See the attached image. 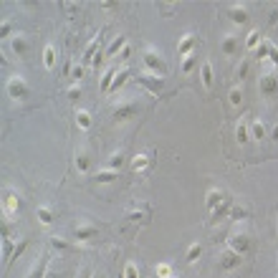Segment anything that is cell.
<instances>
[{"label":"cell","mask_w":278,"mask_h":278,"mask_svg":"<svg viewBox=\"0 0 278 278\" xmlns=\"http://www.w3.org/2000/svg\"><path fill=\"white\" fill-rule=\"evenodd\" d=\"M142 63H144L147 73H154V76H160V78L167 73V63H165V58L157 53V51H152V48H144V51H142Z\"/></svg>","instance_id":"obj_1"},{"label":"cell","mask_w":278,"mask_h":278,"mask_svg":"<svg viewBox=\"0 0 278 278\" xmlns=\"http://www.w3.org/2000/svg\"><path fill=\"white\" fill-rule=\"evenodd\" d=\"M228 248L235 251L238 256H246V253L251 251V238H248L243 230H233V233L228 235Z\"/></svg>","instance_id":"obj_2"},{"label":"cell","mask_w":278,"mask_h":278,"mask_svg":"<svg viewBox=\"0 0 278 278\" xmlns=\"http://www.w3.org/2000/svg\"><path fill=\"white\" fill-rule=\"evenodd\" d=\"M8 96H10L13 101H23L25 96H30V86L23 81L20 76H13L10 81H8Z\"/></svg>","instance_id":"obj_3"},{"label":"cell","mask_w":278,"mask_h":278,"mask_svg":"<svg viewBox=\"0 0 278 278\" xmlns=\"http://www.w3.org/2000/svg\"><path fill=\"white\" fill-rule=\"evenodd\" d=\"M134 78H137V84H139V86H144V89H147L149 94H154V96L162 91V78H160V76H154V73H147V71H144V73H137Z\"/></svg>","instance_id":"obj_4"},{"label":"cell","mask_w":278,"mask_h":278,"mask_svg":"<svg viewBox=\"0 0 278 278\" xmlns=\"http://www.w3.org/2000/svg\"><path fill=\"white\" fill-rule=\"evenodd\" d=\"M139 114V104L137 101H129V104H122L114 109V122L122 124V122H129V119H134Z\"/></svg>","instance_id":"obj_5"},{"label":"cell","mask_w":278,"mask_h":278,"mask_svg":"<svg viewBox=\"0 0 278 278\" xmlns=\"http://www.w3.org/2000/svg\"><path fill=\"white\" fill-rule=\"evenodd\" d=\"M258 91H261L263 96L278 94V76H276V73H263V76L258 78Z\"/></svg>","instance_id":"obj_6"},{"label":"cell","mask_w":278,"mask_h":278,"mask_svg":"<svg viewBox=\"0 0 278 278\" xmlns=\"http://www.w3.org/2000/svg\"><path fill=\"white\" fill-rule=\"evenodd\" d=\"M18 210H20V195L15 190H8L5 197H3V215L5 218H13Z\"/></svg>","instance_id":"obj_7"},{"label":"cell","mask_w":278,"mask_h":278,"mask_svg":"<svg viewBox=\"0 0 278 278\" xmlns=\"http://www.w3.org/2000/svg\"><path fill=\"white\" fill-rule=\"evenodd\" d=\"M195 51H197V35H192V33H185V35L180 38V43H177V56L187 58V56H192Z\"/></svg>","instance_id":"obj_8"},{"label":"cell","mask_w":278,"mask_h":278,"mask_svg":"<svg viewBox=\"0 0 278 278\" xmlns=\"http://www.w3.org/2000/svg\"><path fill=\"white\" fill-rule=\"evenodd\" d=\"M241 258H243V256H238L235 251L225 248V251L220 253V258H218V266H220L223 271H235L238 266H241Z\"/></svg>","instance_id":"obj_9"},{"label":"cell","mask_w":278,"mask_h":278,"mask_svg":"<svg viewBox=\"0 0 278 278\" xmlns=\"http://www.w3.org/2000/svg\"><path fill=\"white\" fill-rule=\"evenodd\" d=\"M127 46H129V43H127V35H116L114 41L106 46L104 56H106V58H119V56H122V51H124Z\"/></svg>","instance_id":"obj_10"},{"label":"cell","mask_w":278,"mask_h":278,"mask_svg":"<svg viewBox=\"0 0 278 278\" xmlns=\"http://www.w3.org/2000/svg\"><path fill=\"white\" fill-rule=\"evenodd\" d=\"M223 200H225V192H223L220 187H210V190L205 192V208H208V213H213Z\"/></svg>","instance_id":"obj_11"},{"label":"cell","mask_w":278,"mask_h":278,"mask_svg":"<svg viewBox=\"0 0 278 278\" xmlns=\"http://www.w3.org/2000/svg\"><path fill=\"white\" fill-rule=\"evenodd\" d=\"M96 235H99V228L96 225H78L73 230L76 243H86V241H91V238H96Z\"/></svg>","instance_id":"obj_12"},{"label":"cell","mask_w":278,"mask_h":278,"mask_svg":"<svg viewBox=\"0 0 278 278\" xmlns=\"http://www.w3.org/2000/svg\"><path fill=\"white\" fill-rule=\"evenodd\" d=\"M228 18L235 25H246L248 23V8L246 5H230L228 8Z\"/></svg>","instance_id":"obj_13"},{"label":"cell","mask_w":278,"mask_h":278,"mask_svg":"<svg viewBox=\"0 0 278 278\" xmlns=\"http://www.w3.org/2000/svg\"><path fill=\"white\" fill-rule=\"evenodd\" d=\"M200 84L205 86V91H210L215 86V71H213V63L210 61H205L200 66Z\"/></svg>","instance_id":"obj_14"},{"label":"cell","mask_w":278,"mask_h":278,"mask_svg":"<svg viewBox=\"0 0 278 278\" xmlns=\"http://www.w3.org/2000/svg\"><path fill=\"white\" fill-rule=\"evenodd\" d=\"M73 162H76V172H78V175H86V172L91 170V157H89L86 149H78Z\"/></svg>","instance_id":"obj_15"},{"label":"cell","mask_w":278,"mask_h":278,"mask_svg":"<svg viewBox=\"0 0 278 278\" xmlns=\"http://www.w3.org/2000/svg\"><path fill=\"white\" fill-rule=\"evenodd\" d=\"M235 139H238V144H246L251 139V124L246 119H238L235 122Z\"/></svg>","instance_id":"obj_16"},{"label":"cell","mask_w":278,"mask_h":278,"mask_svg":"<svg viewBox=\"0 0 278 278\" xmlns=\"http://www.w3.org/2000/svg\"><path fill=\"white\" fill-rule=\"evenodd\" d=\"M132 78V71L129 68H119L116 71V78H114V84H111V91L109 94H116V91H122L124 89V84Z\"/></svg>","instance_id":"obj_17"},{"label":"cell","mask_w":278,"mask_h":278,"mask_svg":"<svg viewBox=\"0 0 278 278\" xmlns=\"http://www.w3.org/2000/svg\"><path fill=\"white\" fill-rule=\"evenodd\" d=\"M46 276H48V256L43 253L41 258H38V263L33 266V271H30L28 278H46Z\"/></svg>","instance_id":"obj_18"},{"label":"cell","mask_w":278,"mask_h":278,"mask_svg":"<svg viewBox=\"0 0 278 278\" xmlns=\"http://www.w3.org/2000/svg\"><path fill=\"white\" fill-rule=\"evenodd\" d=\"M114 78H116V68H106L104 76H101V81H99V91H101V94H109V91H111Z\"/></svg>","instance_id":"obj_19"},{"label":"cell","mask_w":278,"mask_h":278,"mask_svg":"<svg viewBox=\"0 0 278 278\" xmlns=\"http://www.w3.org/2000/svg\"><path fill=\"white\" fill-rule=\"evenodd\" d=\"M220 51H223L225 56H235V53H238V35H225Z\"/></svg>","instance_id":"obj_20"},{"label":"cell","mask_w":278,"mask_h":278,"mask_svg":"<svg viewBox=\"0 0 278 278\" xmlns=\"http://www.w3.org/2000/svg\"><path fill=\"white\" fill-rule=\"evenodd\" d=\"M94 180H96L99 185H109V182H116V180H119V172H116V170H99V172L94 175Z\"/></svg>","instance_id":"obj_21"},{"label":"cell","mask_w":278,"mask_h":278,"mask_svg":"<svg viewBox=\"0 0 278 278\" xmlns=\"http://www.w3.org/2000/svg\"><path fill=\"white\" fill-rule=\"evenodd\" d=\"M76 124L81 127L84 132H89V129H91V124H94V119H91V111H86V109L76 111Z\"/></svg>","instance_id":"obj_22"},{"label":"cell","mask_w":278,"mask_h":278,"mask_svg":"<svg viewBox=\"0 0 278 278\" xmlns=\"http://www.w3.org/2000/svg\"><path fill=\"white\" fill-rule=\"evenodd\" d=\"M266 134H268V129H266V124L261 122V119H253L251 122V139H266Z\"/></svg>","instance_id":"obj_23"},{"label":"cell","mask_w":278,"mask_h":278,"mask_svg":"<svg viewBox=\"0 0 278 278\" xmlns=\"http://www.w3.org/2000/svg\"><path fill=\"white\" fill-rule=\"evenodd\" d=\"M35 215H38V223H41V225H51L56 220V215H53V210L48 205H41V208L35 210Z\"/></svg>","instance_id":"obj_24"},{"label":"cell","mask_w":278,"mask_h":278,"mask_svg":"<svg viewBox=\"0 0 278 278\" xmlns=\"http://www.w3.org/2000/svg\"><path fill=\"white\" fill-rule=\"evenodd\" d=\"M127 162V154L124 152H114L111 157H109V162H106V170H116L119 172V167H122Z\"/></svg>","instance_id":"obj_25"},{"label":"cell","mask_w":278,"mask_h":278,"mask_svg":"<svg viewBox=\"0 0 278 278\" xmlns=\"http://www.w3.org/2000/svg\"><path fill=\"white\" fill-rule=\"evenodd\" d=\"M152 165V157L149 154H137L134 160H132V170L134 172H142V170H147Z\"/></svg>","instance_id":"obj_26"},{"label":"cell","mask_w":278,"mask_h":278,"mask_svg":"<svg viewBox=\"0 0 278 278\" xmlns=\"http://www.w3.org/2000/svg\"><path fill=\"white\" fill-rule=\"evenodd\" d=\"M10 48H13L15 56H25V53H28V41H25L23 35H15L13 43H10Z\"/></svg>","instance_id":"obj_27"},{"label":"cell","mask_w":278,"mask_h":278,"mask_svg":"<svg viewBox=\"0 0 278 278\" xmlns=\"http://www.w3.org/2000/svg\"><path fill=\"white\" fill-rule=\"evenodd\" d=\"M56 58H58V56H56V48H53V46H46V48H43V66H46L48 71L56 68Z\"/></svg>","instance_id":"obj_28"},{"label":"cell","mask_w":278,"mask_h":278,"mask_svg":"<svg viewBox=\"0 0 278 278\" xmlns=\"http://www.w3.org/2000/svg\"><path fill=\"white\" fill-rule=\"evenodd\" d=\"M99 51V35L96 38H91V41H89V46H86V51H84V63H94V53Z\"/></svg>","instance_id":"obj_29"},{"label":"cell","mask_w":278,"mask_h":278,"mask_svg":"<svg viewBox=\"0 0 278 278\" xmlns=\"http://www.w3.org/2000/svg\"><path fill=\"white\" fill-rule=\"evenodd\" d=\"M261 43H263V38H261V33H258V30L253 28V30H251V33L246 35V48H248V51H256V48H258Z\"/></svg>","instance_id":"obj_30"},{"label":"cell","mask_w":278,"mask_h":278,"mask_svg":"<svg viewBox=\"0 0 278 278\" xmlns=\"http://www.w3.org/2000/svg\"><path fill=\"white\" fill-rule=\"evenodd\" d=\"M154 276H157V278H172V276H175V271H172V263H167V261L157 263V268H154Z\"/></svg>","instance_id":"obj_31"},{"label":"cell","mask_w":278,"mask_h":278,"mask_svg":"<svg viewBox=\"0 0 278 278\" xmlns=\"http://www.w3.org/2000/svg\"><path fill=\"white\" fill-rule=\"evenodd\" d=\"M228 218H230V220H235V223H241V220H246V218H248V210H246L243 205H235V203H233V208H230Z\"/></svg>","instance_id":"obj_32"},{"label":"cell","mask_w":278,"mask_h":278,"mask_svg":"<svg viewBox=\"0 0 278 278\" xmlns=\"http://www.w3.org/2000/svg\"><path fill=\"white\" fill-rule=\"evenodd\" d=\"M13 253H15V243H13V238H3V258H5V266L13 261Z\"/></svg>","instance_id":"obj_33"},{"label":"cell","mask_w":278,"mask_h":278,"mask_svg":"<svg viewBox=\"0 0 278 278\" xmlns=\"http://www.w3.org/2000/svg\"><path fill=\"white\" fill-rule=\"evenodd\" d=\"M200 256H203V246H200V243H192V246L187 248V253H185V261H187V263H195Z\"/></svg>","instance_id":"obj_34"},{"label":"cell","mask_w":278,"mask_h":278,"mask_svg":"<svg viewBox=\"0 0 278 278\" xmlns=\"http://www.w3.org/2000/svg\"><path fill=\"white\" fill-rule=\"evenodd\" d=\"M230 208H233V200H230V197H225V200L213 210V218H225V215L230 213Z\"/></svg>","instance_id":"obj_35"},{"label":"cell","mask_w":278,"mask_h":278,"mask_svg":"<svg viewBox=\"0 0 278 278\" xmlns=\"http://www.w3.org/2000/svg\"><path fill=\"white\" fill-rule=\"evenodd\" d=\"M228 99H230V106H241L243 104V89L241 86H233L230 94H228Z\"/></svg>","instance_id":"obj_36"},{"label":"cell","mask_w":278,"mask_h":278,"mask_svg":"<svg viewBox=\"0 0 278 278\" xmlns=\"http://www.w3.org/2000/svg\"><path fill=\"white\" fill-rule=\"evenodd\" d=\"M195 66H197V56H195V53L187 56V58H182V73H192Z\"/></svg>","instance_id":"obj_37"},{"label":"cell","mask_w":278,"mask_h":278,"mask_svg":"<svg viewBox=\"0 0 278 278\" xmlns=\"http://www.w3.org/2000/svg\"><path fill=\"white\" fill-rule=\"evenodd\" d=\"M122 278H139V268H137V263H127L124 266V273H122Z\"/></svg>","instance_id":"obj_38"},{"label":"cell","mask_w":278,"mask_h":278,"mask_svg":"<svg viewBox=\"0 0 278 278\" xmlns=\"http://www.w3.org/2000/svg\"><path fill=\"white\" fill-rule=\"evenodd\" d=\"M268 53H271V43H268V41H263V43L256 48V56H258V61H266V58H268Z\"/></svg>","instance_id":"obj_39"},{"label":"cell","mask_w":278,"mask_h":278,"mask_svg":"<svg viewBox=\"0 0 278 278\" xmlns=\"http://www.w3.org/2000/svg\"><path fill=\"white\" fill-rule=\"evenodd\" d=\"M51 248H53V251H66V248H68V243L63 241V238L53 235V238H51Z\"/></svg>","instance_id":"obj_40"},{"label":"cell","mask_w":278,"mask_h":278,"mask_svg":"<svg viewBox=\"0 0 278 278\" xmlns=\"http://www.w3.org/2000/svg\"><path fill=\"white\" fill-rule=\"evenodd\" d=\"M71 78H73V81H81V78H84V63H76L71 68Z\"/></svg>","instance_id":"obj_41"},{"label":"cell","mask_w":278,"mask_h":278,"mask_svg":"<svg viewBox=\"0 0 278 278\" xmlns=\"http://www.w3.org/2000/svg\"><path fill=\"white\" fill-rule=\"evenodd\" d=\"M246 73H248V61L243 58L241 63H238V68H235V76L238 78H246Z\"/></svg>","instance_id":"obj_42"},{"label":"cell","mask_w":278,"mask_h":278,"mask_svg":"<svg viewBox=\"0 0 278 278\" xmlns=\"http://www.w3.org/2000/svg\"><path fill=\"white\" fill-rule=\"evenodd\" d=\"M13 30H15V25H13L10 20H5V23H3V28H0V38H8Z\"/></svg>","instance_id":"obj_43"},{"label":"cell","mask_w":278,"mask_h":278,"mask_svg":"<svg viewBox=\"0 0 278 278\" xmlns=\"http://www.w3.org/2000/svg\"><path fill=\"white\" fill-rule=\"evenodd\" d=\"M68 99H71V101L81 99V89H78V86H71V89H68Z\"/></svg>","instance_id":"obj_44"},{"label":"cell","mask_w":278,"mask_h":278,"mask_svg":"<svg viewBox=\"0 0 278 278\" xmlns=\"http://www.w3.org/2000/svg\"><path fill=\"white\" fill-rule=\"evenodd\" d=\"M142 213H144V208H142V210H129V213H127V220H139Z\"/></svg>","instance_id":"obj_45"},{"label":"cell","mask_w":278,"mask_h":278,"mask_svg":"<svg viewBox=\"0 0 278 278\" xmlns=\"http://www.w3.org/2000/svg\"><path fill=\"white\" fill-rule=\"evenodd\" d=\"M268 58H271V61L278 66V48H276V46H271V53H268Z\"/></svg>","instance_id":"obj_46"},{"label":"cell","mask_w":278,"mask_h":278,"mask_svg":"<svg viewBox=\"0 0 278 278\" xmlns=\"http://www.w3.org/2000/svg\"><path fill=\"white\" fill-rule=\"evenodd\" d=\"M101 8H104V10H114V8H116V3H111V0H104Z\"/></svg>","instance_id":"obj_47"},{"label":"cell","mask_w":278,"mask_h":278,"mask_svg":"<svg viewBox=\"0 0 278 278\" xmlns=\"http://www.w3.org/2000/svg\"><path fill=\"white\" fill-rule=\"evenodd\" d=\"M129 56H132V48H129V46H127V48H124V51H122V56H119V58H129Z\"/></svg>","instance_id":"obj_48"},{"label":"cell","mask_w":278,"mask_h":278,"mask_svg":"<svg viewBox=\"0 0 278 278\" xmlns=\"http://www.w3.org/2000/svg\"><path fill=\"white\" fill-rule=\"evenodd\" d=\"M271 137H273V139H278V124H276V127L271 129Z\"/></svg>","instance_id":"obj_49"},{"label":"cell","mask_w":278,"mask_h":278,"mask_svg":"<svg viewBox=\"0 0 278 278\" xmlns=\"http://www.w3.org/2000/svg\"><path fill=\"white\" fill-rule=\"evenodd\" d=\"M46 278H58V273H53V271H48V276Z\"/></svg>","instance_id":"obj_50"},{"label":"cell","mask_w":278,"mask_h":278,"mask_svg":"<svg viewBox=\"0 0 278 278\" xmlns=\"http://www.w3.org/2000/svg\"><path fill=\"white\" fill-rule=\"evenodd\" d=\"M91 278H99V276H91Z\"/></svg>","instance_id":"obj_51"},{"label":"cell","mask_w":278,"mask_h":278,"mask_svg":"<svg viewBox=\"0 0 278 278\" xmlns=\"http://www.w3.org/2000/svg\"><path fill=\"white\" fill-rule=\"evenodd\" d=\"M172 278H177V276H172Z\"/></svg>","instance_id":"obj_52"},{"label":"cell","mask_w":278,"mask_h":278,"mask_svg":"<svg viewBox=\"0 0 278 278\" xmlns=\"http://www.w3.org/2000/svg\"><path fill=\"white\" fill-rule=\"evenodd\" d=\"M276 30H278V25H276Z\"/></svg>","instance_id":"obj_53"}]
</instances>
